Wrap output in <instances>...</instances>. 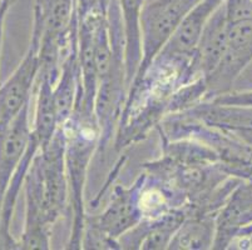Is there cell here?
Listing matches in <instances>:
<instances>
[{
  "label": "cell",
  "instance_id": "6da1fadb",
  "mask_svg": "<svg viewBox=\"0 0 252 250\" xmlns=\"http://www.w3.org/2000/svg\"><path fill=\"white\" fill-rule=\"evenodd\" d=\"M203 78L194 54L161 50L143 70L137 73L128 89L119 116L114 148L122 151L143 140L168 115L169 100L183 85Z\"/></svg>",
  "mask_w": 252,
  "mask_h": 250
},
{
  "label": "cell",
  "instance_id": "7a4b0ae2",
  "mask_svg": "<svg viewBox=\"0 0 252 250\" xmlns=\"http://www.w3.org/2000/svg\"><path fill=\"white\" fill-rule=\"evenodd\" d=\"M25 220L19 249L52 248L53 225L69 209L65 165V139L59 128L52 140L39 149L24 179Z\"/></svg>",
  "mask_w": 252,
  "mask_h": 250
},
{
  "label": "cell",
  "instance_id": "3957f363",
  "mask_svg": "<svg viewBox=\"0 0 252 250\" xmlns=\"http://www.w3.org/2000/svg\"><path fill=\"white\" fill-rule=\"evenodd\" d=\"M62 130L65 139V165L72 212V228L65 248L79 250L87 217L84 201L87 174L93 155L99 148L100 132L95 119H86L77 113H73Z\"/></svg>",
  "mask_w": 252,
  "mask_h": 250
},
{
  "label": "cell",
  "instance_id": "277c9868",
  "mask_svg": "<svg viewBox=\"0 0 252 250\" xmlns=\"http://www.w3.org/2000/svg\"><path fill=\"white\" fill-rule=\"evenodd\" d=\"M77 23L75 0H35L33 29L40 34V70L57 82Z\"/></svg>",
  "mask_w": 252,
  "mask_h": 250
},
{
  "label": "cell",
  "instance_id": "5b68a950",
  "mask_svg": "<svg viewBox=\"0 0 252 250\" xmlns=\"http://www.w3.org/2000/svg\"><path fill=\"white\" fill-rule=\"evenodd\" d=\"M201 0H146L141 13L139 73L164 48L186 15Z\"/></svg>",
  "mask_w": 252,
  "mask_h": 250
},
{
  "label": "cell",
  "instance_id": "8992f818",
  "mask_svg": "<svg viewBox=\"0 0 252 250\" xmlns=\"http://www.w3.org/2000/svg\"><path fill=\"white\" fill-rule=\"evenodd\" d=\"M40 66V34L33 29L24 58L0 85V130L8 127L25 105L32 102Z\"/></svg>",
  "mask_w": 252,
  "mask_h": 250
},
{
  "label": "cell",
  "instance_id": "52a82bcc",
  "mask_svg": "<svg viewBox=\"0 0 252 250\" xmlns=\"http://www.w3.org/2000/svg\"><path fill=\"white\" fill-rule=\"evenodd\" d=\"M141 178L130 187L117 185L112 193L111 201L100 214L86 217L84 228L89 226L118 243L121 235L133 228L142 220L138 208V190Z\"/></svg>",
  "mask_w": 252,
  "mask_h": 250
},
{
  "label": "cell",
  "instance_id": "ba28073f",
  "mask_svg": "<svg viewBox=\"0 0 252 250\" xmlns=\"http://www.w3.org/2000/svg\"><path fill=\"white\" fill-rule=\"evenodd\" d=\"M32 102L25 105L8 127L0 130V209L5 193L31 140Z\"/></svg>",
  "mask_w": 252,
  "mask_h": 250
},
{
  "label": "cell",
  "instance_id": "9c48e42d",
  "mask_svg": "<svg viewBox=\"0 0 252 250\" xmlns=\"http://www.w3.org/2000/svg\"><path fill=\"white\" fill-rule=\"evenodd\" d=\"M186 217L187 213L182 208L158 219H142L137 225L118 238L119 248L128 250L168 249L172 238Z\"/></svg>",
  "mask_w": 252,
  "mask_h": 250
},
{
  "label": "cell",
  "instance_id": "30bf717a",
  "mask_svg": "<svg viewBox=\"0 0 252 250\" xmlns=\"http://www.w3.org/2000/svg\"><path fill=\"white\" fill-rule=\"evenodd\" d=\"M228 49V22L222 4L211 17L196 48L198 70L207 82L223 60Z\"/></svg>",
  "mask_w": 252,
  "mask_h": 250
},
{
  "label": "cell",
  "instance_id": "8fae6325",
  "mask_svg": "<svg viewBox=\"0 0 252 250\" xmlns=\"http://www.w3.org/2000/svg\"><path fill=\"white\" fill-rule=\"evenodd\" d=\"M182 113L208 127L233 133L237 137L252 134V108L217 104L205 100Z\"/></svg>",
  "mask_w": 252,
  "mask_h": 250
},
{
  "label": "cell",
  "instance_id": "7c38bea8",
  "mask_svg": "<svg viewBox=\"0 0 252 250\" xmlns=\"http://www.w3.org/2000/svg\"><path fill=\"white\" fill-rule=\"evenodd\" d=\"M223 3L224 0H201L197 3L162 50L177 54H194L206 24Z\"/></svg>",
  "mask_w": 252,
  "mask_h": 250
},
{
  "label": "cell",
  "instance_id": "4fadbf2b",
  "mask_svg": "<svg viewBox=\"0 0 252 250\" xmlns=\"http://www.w3.org/2000/svg\"><path fill=\"white\" fill-rule=\"evenodd\" d=\"M146 0H119L126 39V74L127 85L136 78L142 60L141 13Z\"/></svg>",
  "mask_w": 252,
  "mask_h": 250
},
{
  "label": "cell",
  "instance_id": "5bb4252c",
  "mask_svg": "<svg viewBox=\"0 0 252 250\" xmlns=\"http://www.w3.org/2000/svg\"><path fill=\"white\" fill-rule=\"evenodd\" d=\"M216 217L189 214L185 218L169 244L173 250H208L214 248Z\"/></svg>",
  "mask_w": 252,
  "mask_h": 250
},
{
  "label": "cell",
  "instance_id": "9a60e30c",
  "mask_svg": "<svg viewBox=\"0 0 252 250\" xmlns=\"http://www.w3.org/2000/svg\"><path fill=\"white\" fill-rule=\"evenodd\" d=\"M223 6L230 24L252 19V0H224Z\"/></svg>",
  "mask_w": 252,
  "mask_h": 250
},
{
  "label": "cell",
  "instance_id": "2e32d148",
  "mask_svg": "<svg viewBox=\"0 0 252 250\" xmlns=\"http://www.w3.org/2000/svg\"><path fill=\"white\" fill-rule=\"evenodd\" d=\"M211 102L223 105H237V107L252 108V90L246 91H224L212 96Z\"/></svg>",
  "mask_w": 252,
  "mask_h": 250
},
{
  "label": "cell",
  "instance_id": "e0dca14e",
  "mask_svg": "<svg viewBox=\"0 0 252 250\" xmlns=\"http://www.w3.org/2000/svg\"><path fill=\"white\" fill-rule=\"evenodd\" d=\"M0 249H19V242L14 238L8 237L4 231L1 222V209H0Z\"/></svg>",
  "mask_w": 252,
  "mask_h": 250
},
{
  "label": "cell",
  "instance_id": "ac0fdd59",
  "mask_svg": "<svg viewBox=\"0 0 252 250\" xmlns=\"http://www.w3.org/2000/svg\"><path fill=\"white\" fill-rule=\"evenodd\" d=\"M13 0H0V52H1V43H3L4 34V24H5L6 14L11 5Z\"/></svg>",
  "mask_w": 252,
  "mask_h": 250
}]
</instances>
